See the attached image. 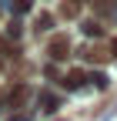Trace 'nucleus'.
<instances>
[{
    "label": "nucleus",
    "mask_w": 117,
    "mask_h": 121,
    "mask_svg": "<svg viewBox=\"0 0 117 121\" xmlns=\"http://www.w3.org/2000/svg\"><path fill=\"white\" fill-rule=\"evenodd\" d=\"M110 54H114V57H117V37H114V40H110Z\"/></svg>",
    "instance_id": "0eeeda50"
},
{
    "label": "nucleus",
    "mask_w": 117,
    "mask_h": 121,
    "mask_svg": "<svg viewBox=\"0 0 117 121\" xmlns=\"http://www.w3.org/2000/svg\"><path fill=\"white\" fill-rule=\"evenodd\" d=\"M13 7H17L20 13H27V10H30V0H13Z\"/></svg>",
    "instance_id": "423d86ee"
},
{
    "label": "nucleus",
    "mask_w": 117,
    "mask_h": 121,
    "mask_svg": "<svg viewBox=\"0 0 117 121\" xmlns=\"http://www.w3.org/2000/svg\"><path fill=\"white\" fill-rule=\"evenodd\" d=\"M80 13V0H64L60 4V17H77Z\"/></svg>",
    "instance_id": "7ed1b4c3"
},
{
    "label": "nucleus",
    "mask_w": 117,
    "mask_h": 121,
    "mask_svg": "<svg viewBox=\"0 0 117 121\" xmlns=\"http://www.w3.org/2000/svg\"><path fill=\"white\" fill-rule=\"evenodd\" d=\"M114 4H117V0H94L97 13H110V10H114Z\"/></svg>",
    "instance_id": "20e7f679"
},
{
    "label": "nucleus",
    "mask_w": 117,
    "mask_h": 121,
    "mask_svg": "<svg viewBox=\"0 0 117 121\" xmlns=\"http://www.w3.org/2000/svg\"><path fill=\"white\" fill-rule=\"evenodd\" d=\"M84 57H87V60H94V64H104V60L110 57V51H107V47H87Z\"/></svg>",
    "instance_id": "f03ea898"
},
{
    "label": "nucleus",
    "mask_w": 117,
    "mask_h": 121,
    "mask_svg": "<svg viewBox=\"0 0 117 121\" xmlns=\"http://www.w3.org/2000/svg\"><path fill=\"white\" fill-rule=\"evenodd\" d=\"M87 78H84V71H74V74H70V78H67V87H74V84H84Z\"/></svg>",
    "instance_id": "39448f33"
},
{
    "label": "nucleus",
    "mask_w": 117,
    "mask_h": 121,
    "mask_svg": "<svg viewBox=\"0 0 117 121\" xmlns=\"http://www.w3.org/2000/svg\"><path fill=\"white\" fill-rule=\"evenodd\" d=\"M47 51H50L54 60H64V57L70 54V37H67V34H54V40L47 44Z\"/></svg>",
    "instance_id": "f257e3e1"
}]
</instances>
